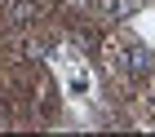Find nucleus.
Segmentation results:
<instances>
[{"instance_id":"f257e3e1","label":"nucleus","mask_w":155,"mask_h":137,"mask_svg":"<svg viewBox=\"0 0 155 137\" xmlns=\"http://www.w3.org/2000/svg\"><path fill=\"white\" fill-rule=\"evenodd\" d=\"M111 57H115V71L124 75V80H151V75H155V53H151L146 40H137V35L120 40Z\"/></svg>"},{"instance_id":"f03ea898","label":"nucleus","mask_w":155,"mask_h":137,"mask_svg":"<svg viewBox=\"0 0 155 137\" xmlns=\"http://www.w3.org/2000/svg\"><path fill=\"white\" fill-rule=\"evenodd\" d=\"M62 93L71 97V102H89L93 97V71L84 67V62H75V57H67V75H62Z\"/></svg>"},{"instance_id":"7ed1b4c3","label":"nucleus","mask_w":155,"mask_h":137,"mask_svg":"<svg viewBox=\"0 0 155 137\" xmlns=\"http://www.w3.org/2000/svg\"><path fill=\"white\" fill-rule=\"evenodd\" d=\"M93 9L102 13V18H129V13L137 9V0H93Z\"/></svg>"},{"instance_id":"20e7f679","label":"nucleus","mask_w":155,"mask_h":137,"mask_svg":"<svg viewBox=\"0 0 155 137\" xmlns=\"http://www.w3.org/2000/svg\"><path fill=\"white\" fill-rule=\"evenodd\" d=\"M151 102H155V97H151Z\"/></svg>"}]
</instances>
